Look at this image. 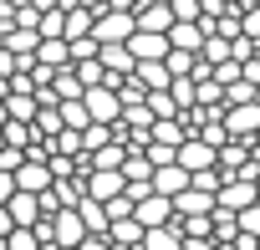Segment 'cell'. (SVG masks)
<instances>
[{
  "label": "cell",
  "mask_w": 260,
  "mask_h": 250,
  "mask_svg": "<svg viewBox=\"0 0 260 250\" xmlns=\"http://www.w3.org/2000/svg\"><path fill=\"white\" fill-rule=\"evenodd\" d=\"M36 11H61V0H31Z\"/></svg>",
  "instance_id": "50"
},
{
  "label": "cell",
  "mask_w": 260,
  "mask_h": 250,
  "mask_svg": "<svg viewBox=\"0 0 260 250\" xmlns=\"http://www.w3.org/2000/svg\"><path fill=\"white\" fill-rule=\"evenodd\" d=\"M189 184H194V189H204V194H219L224 174H219V169H204V174H189Z\"/></svg>",
  "instance_id": "38"
},
{
  "label": "cell",
  "mask_w": 260,
  "mask_h": 250,
  "mask_svg": "<svg viewBox=\"0 0 260 250\" xmlns=\"http://www.w3.org/2000/svg\"><path fill=\"white\" fill-rule=\"evenodd\" d=\"M127 189V179H122V169H92L87 174V199H97V204H107V199H117Z\"/></svg>",
  "instance_id": "9"
},
{
  "label": "cell",
  "mask_w": 260,
  "mask_h": 250,
  "mask_svg": "<svg viewBox=\"0 0 260 250\" xmlns=\"http://www.w3.org/2000/svg\"><path fill=\"white\" fill-rule=\"evenodd\" d=\"M148 112H153V117H179L174 92H148Z\"/></svg>",
  "instance_id": "36"
},
{
  "label": "cell",
  "mask_w": 260,
  "mask_h": 250,
  "mask_svg": "<svg viewBox=\"0 0 260 250\" xmlns=\"http://www.w3.org/2000/svg\"><path fill=\"white\" fill-rule=\"evenodd\" d=\"M143 159H148L153 169H169V164H179V148H174V143H153V138H148V148H143Z\"/></svg>",
  "instance_id": "34"
},
{
  "label": "cell",
  "mask_w": 260,
  "mask_h": 250,
  "mask_svg": "<svg viewBox=\"0 0 260 250\" xmlns=\"http://www.w3.org/2000/svg\"><path fill=\"white\" fill-rule=\"evenodd\" d=\"M255 6H260V0H255Z\"/></svg>",
  "instance_id": "60"
},
{
  "label": "cell",
  "mask_w": 260,
  "mask_h": 250,
  "mask_svg": "<svg viewBox=\"0 0 260 250\" xmlns=\"http://www.w3.org/2000/svg\"><path fill=\"white\" fill-rule=\"evenodd\" d=\"M174 6V21H199V0H169Z\"/></svg>",
  "instance_id": "43"
},
{
  "label": "cell",
  "mask_w": 260,
  "mask_h": 250,
  "mask_svg": "<svg viewBox=\"0 0 260 250\" xmlns=\"http://www.w3.org/2000/svg\"><path fill=\"white\" fill-rule=\"evenodd\" d=\"M77 250H112V240H107V235H87Z\"/></svg>",
  "instance_id": "47"
},
{
  "label": "cell",
  "mask_w": 260,
  "mask_h": 250,
  "mask_svg": "<svg viewBox=\"0 0 260 250\" xmlns=\"http://www.w3.org/2000/svg\"><path fill=\"white\" fill-rule=\"evenodd\" d=\"M122 214H133V199H127V194L107 199V220H122Z\"/></svg>",
  "instance_id": "44"
},
{
  "label": "cell",
  "mask_w": 260,
  "mask_h": 250,
  "mask_svg": "<svg viewBox=\"0 0 260 250\" xmlns=\"http://www.w3.org/2000/svg\"><path fill=\"white\" fill-rule=\"evenodd\" d=\"M133 31H138V16L133 11H97V21H92V36L102 46H127Z\"/></svg>",
  "instance_id": "1"
},
{
  "label": "cell",
  "mask_w": 260,
  "mask_h": 250,
  "mask_svg": "<svg viewBox=\"0 0 260 250\" xmlns=\"http://www.w3.org/2000/svg\"><path fill=\"white\" fill-rule=\"evenodd\" d=\"M6 245H11V250H46V245L36 240V230H11V235H6Z\"/></svg>",
  "instance_id": "39"
},
{
  "label": "cell",
  "mask_w": 260,
  "mask_h": 250,
  "mask_svg": "<svg viewBox=\"0 0 260 250\" xmlns=\"http://www.w3.org/2000/svg\"><path fill=\"white\" fill-rule=\"evenodd\" d=\"M255 189H260V174H255Z\"/></svg>",
  "instance_id": "59"
},
{
  "label": "cell",
  "mask_w": 260,
  "mask_h": 250,
  "mask_svg": "<svg viewBox=\"0 0 260 250\" xmlns=\"http://www.w3.org/2000/svg\"><path fill=\"white\" fill-rule=\"evenodd\" d=\"M214 82H219V87L230 92V87L240 82V61H219V67H214Z\"/></svg>",
  "instance_id": "42"
},
{
  "label": "cell",
  "mask_w": 260,
  "mask_h": 250,
  "mask_svg": "<svg viewBox=\"0 0 260 250\" xmlns=\"http://www.w3.org/2000/svg\"><path fill=\"white\" fill-rule=\"evenodd\" d=\"M133 77H138L148 92H169V87H174V72H169L164 61H138V72H133Z\"/></svg>",
  "instance_id": "19"
},
{
  "label": "cell",
  "mask_w": 260,
  "mask_h": 250,
  "mask_svg": "<svg viewBox=\"0 0 260 250\" xmlns=\"http://www.w3.org/2000/svg\"><path fill=\"white\" fill-rule=\"evenodd\" d=\"M97 56H102V67H107V87H117L122 77H133V72H138V56L127 51V46H102Z\"/></svg>",
  "instance_id": "11"
},
{
  "label": "cell",
  "mask_w": 260,
  "mask_h": 250,
  "mask_svg": "<svg viewBox=\"0 0 260 250\" xmlns=\"http://www.w3.org/2000/svg\"><path fill=\"white\" fill-rule=\"evenodd\" d=\"M0 148H6V133H0Z\"/></svg>",
  "instance_id": "57"
},
{
  "label": "cell",
  "mask_w": 260,
  "mask_h": 250,
  "mask_svg": "<svg viewBox=\"0 0 260 250\" xmlns=\"http://www.w3.org/2000/svg\"><path fill=\"white\" fill-rule=\"evenodd\" d=\"M56 112H61V122H67L72 133L92 128V112H87V102H82V97H67V102H56Z\"/></svg>",
  "instance_id": "24"
},
{
  "label": "cell",
  "mask_w": 260,
  "mask_h": 250,
  "mask_svg": "<svg viewBox=\"0 0 260 250\" xmlns=\"http://www.w3.org/2000/svg\"><path fill=\"white\" fill-rule=\"evenodd\" d=\"M82 159H87L92 169H122V164H127V143H117V138H112L107 148H97V153H82Z\"/></svg>",
  "instance_id": "26"
},
{
  "label": "cell",
  "mask_w": 260,
  "mask_h": 250,
  "mask_svg": "<svg viewBox=\"0 0 260 250\" xmlns=\"http://www.w3.org/2000/svg\"><path fill=\"white\" fill-rule=\"evenodd\" d=\"M143 235H148V230H143L133 214H122V220H112V225H107V240H112V250H138V245H143Z\"/></svg>",
  "instance_id": "13"
},
{
  "label": "cell",
  "mask_w": 260,
  "mask_h": 250,
  "mask_svg": "<svg viewBox=\"0 0 260 250\" xmlns=\"http://www.w3.org/2000/svg\"><path fill=\"white\" fill-rule=\"evenodd\" d=\"M77 214H82V225H87V235H107V204H97V199H82L77 204Z\"/></svg>",
  "instance_id": "27"
},
{
  "label": "cell",
  "mask_w": 260,
  "mask_h": 250,
  "mask_svg": "<svg viewBox=\"0 0 260 250\" xmlns=\"http://www.w3.org/2000/svg\"><path fill=\"white\" fill-rule=\"evenodd\" d=\"M179 169H189V174L219 169V148H209V143L194 133V138H184V143H179Z\"/></svg>",
  "instance_id": "5"
},
{
  "label": "cell",
  "mask_w": 260,
  "mask_h": 250,
  "mask_svg": "<svg viewBox=\"0 0 260 250\" xmlns=\"http://www.w3.org/2000/svg\"><path fill=\"white\" fill-rule=\"evenodd\" d=\"M0 133H6V143H11V148H31V143H36V128H31V122H16V117L0 122Z\"/></svg>",
  "instance_id": "28"
},
{
  "label": "cell",
  "mask_w": 260,
  "mask_h": 250,
  "mask_svg": "<svg viewBox=\"0 0 260 250\" xmlns=\"http://www.w3.org/2000/svg\"><path fill=\"white\" fill-rule=\"evenodd\" d=\"M255 102H260V87H255Z\"/></svg>",
  "instance_id": "58"
},
{
  "label": "cell",
  "mask_w": 260,
  "mask_h": 250,
  "mask_svg": "<svg viewBox=\"0 0 260 250\" xmlns=\"http://www.w3.org/2000/svg\"><path fill=\"white\" fill-rule=\"evenodd\" d=\"M51 92H56V102H67V97H82L87 87L77 82V72H72V67H61V72L51 77Z\"/></svg>",
  "instance_id": "32"
},
{
  "label": "cell",
  "mask_w": 260,
  "mask_h": 250,
  "mask_svg": "<svg viewBox=\"0 0 260 250\" xmlns=\"http://www.w3.org/2000/svg\"><path fill=\"white\" fill-rule=\"evenodd\" d=\"M0 46H6V51H16V56H36V46H41V31H21V26H11Z\"/></svg>",
  "instance_id": "25"
},
{
  "label": "cell",
  "mask_w": 260,
  "mask_h": 250,
  "mask_svg": "<svg viewBox=\"0 0 260 250\" xmlns=\"http://www.w3.org/2000/svg\"><path fill=\"white\" fill-rule=\"evenodd\" d=\"M0 250H11V245H6V235H0Z\"/></svg>",
  "instance_id": "55"
},
{
  "label": "cell",
  "mask_w": 260,
  "mask_h": 250,
  "mask_svg": "<svg viewBox=\"0 0 260 250\" xmlns=\"http://www.w3.org/2000/svg\"><path fill=\"white\" fill-rule=\"evenodd\" d=\"M143 250H184V230L179 225H158L143 235Z\"/></svg>",
  "instance_id": "22"
},
{
  "label": "cell",
  "mask_w": 260,
  "mask_h": 250,
  "mask_svg": "<svg viewBox=\"0 0 260 250\" xmlns=\"http://www.w3.org/2000/svg\"><path fill=\"white\" fill-rule=\"evenodd\" d=\"M82 102H87V112H92V122H107V128H112V122H122V102H117V87H87L82 92Z\"/></svg>",
  "instance_id": "2"
},
{
  "label": "cell",
  "mask_w": 260,
  "mask_h": 250,
  "mask_svg": "<svg viewBox=\"0 0 260 250\" xmlns=\"http://www.w3.org/2000/svg\"><path fill=\"white\" fill-rule=\"evenodd\" d=\"M16 230V220H11V209H0V235H11Z\"/></svg>",
  "instance_id": "49"
},
{
  "label": "cell",
  "mask_w": 260,
  "mask_h": 250,
  "mask_svg": "<svg viewBox=\"0 0 260 250\" xmlns=\"http://www.w3.org/2000/svg\"><path fill=\"white\" fill-rule=\"evenodd\" d=\"M133 16H138V31H153V36L174 31V6H169V0H143Z\"/></svg>",
  "instance_id": "7"
},
{
  "label": "cell",
  "mask_w": 260,
  "mask_h": 250,
  "mask_svg": "<svg viewBox=\"0 0 260 250\" xmlns=\"http://www.w3.org/2000/svg\"><path fill=\"white\" fill-rule=\"evenodd\" d=\"M204 41H209V36H204L199 21H174V31H169V46H174V51H194V56H199Z\"/></svg>",
  "instance_id": "15"
},
{
  "label": "cell",
  "mask_w": 260,
  "mask_h": 250,
  "mask_svg": "<svg viewBox=\"0 0 260 250\" xmlns=\"http://www.w3.org/2000/svg\"><path fill=\"white\" fill-rule=\"evenodd\" d=\"M240 36H250V41L260 46V6H255V0L240 6Z\"/></svg>",
  "instance_id": "33"
},
{
  "label": "cell",
  "mask_w": 260,
  "mask_h": 250,
  "mask_svg": "<svg viewBox=\"0 0 260 250\" xmlns=\"http://www.w3.org/2000/svg\"><path fill=\"white\" fill-rule=\"evenodd\" d=\"M51 184H56V179H51V164H46V159H26V164L16 169V189H21V194H46Z\"/></svg>",
  "instance_id": "8"
},
{
  "label": "cell",
  "mask_w": 260,
  "mask_h": 250,
  "mask_svg": "<svg viewBox=\"0 0 260 250\" xmlns=\"http://www.w3.org/2000/svg\"><path fill=\"white\" fill-rule=\"evenodd\" d=\"M0 97H11V77H0Z\"/></svg>",
  "instance_id": "51"
},
{
  "label": "cell",
  "mask_w": 260,
  "mask_h": 250,
  "mask_svg": "<svg viewBox=\"0 0 260 250\" xmlns=\"http://www.w3.org/2000/svg\"><path fill=\"white\" fill-rule=\"evenodd\" d=\"M36 112H41L36 92H11V97H6V117H16V122H36Z\"/></svg>",
  "instance_id": "20"
},
{
  "label": "cell",
  "mask_w": 260,
  "mask_h": 250,
  "mask_svg": "<svg viewBox=\"0 0 260 250\" xmlns=\"http://www.w3.org/2000/svg\"><path fill=\"white\" fill-rule=\"evenodd\" d=\"M189 189V169H179V164H169V169H153V194H164V199H179Z\"/></svg>",
  "instance_id": "18"
},
{
  "label": "cell",
  "mask_w": 260,
  "mask_h": 250,
  "mask_svg": "<svg viewBox=\"0 0 260 250\" xmlns=\"http://www.w3.org/2000/svg\"><path fill=\"white\" fill-rule=\"evenodd\" d=\"M11 194H16V174H0V209L11 204Z\"/></svg>",
  "instance_id": "46"
},
{
  "label": "cell",
  "mask_w": 260,
  "mask_h": 250,
  "mask_svg": "<svg viewBox=\"0 0 260 250\" xmlns=\"http://www.w3.org/2000/svg\"><path fill=\"white\" fill-rule=\"evenodd\" d=\"M245 164H250V143H245V138H230V143L219 148V174H240Z\"/></svg>",
  "instance_id": "21"
},
{
  "label": "cell",
  "mask_w": 260,
  "mask_h": 250,
  "mask_svg": "<svg viewBox=\"0 0 260 250\" xmlns=\"http://www.w3.org/2000/svg\"><path fill=\"white\" fill-rule=\"evenodd\" d=\"M240 235H255V240H260V199H255L250 209H240Z\"/></svg>",
  "instance_id": "40"
},
{
  "label": "cell",
  "mask_w": 260,
  "mask_h": 250,
  "mask_svg": "<svg viewBox=\"0 0 260 250\" xmlns=\"http://www.w3.org/2000/svg\"><path fill=\"white\" fill-rule=\"evenodd\" d=\"M11 220H16V230H36V220H46V209H41V194H11Z\"/></svg>",
  "instance_id": "12"
},
{
  "label": "cell",
  "mask_w": 260,
  "mask_h": 250,
  "mask_svg": "<svg viewBox=\"0 0 260 250\" xmlns=\"http://www.w3.org/2000/svg\"><path fill=\"white\" fill-rule=\"evenodd\" d=\"M41 36H67V11H41Z\"/></svg>",
  "instance_id": "37"
},
{
  "label": "cell",
  "mask_w": 260,
  "mask_h": 250,
  "mask_svg": "<svg viewBox=\"0 0 260 250\" xmlns=\"http://www.w3.org/2000/svg\"><path fill=\"white\" fill-rule=\"evenodd\" d=\"M164 67H169L174 77H194V67H199V56H194V51H169V56H164Z\"/></svg>",
  "instance_id": "35"
},
{
  "label": "cell",
  "mask_w": 260,
  "mask_h": 250,
  "mask_svg": "<svg viewBox=\"0 0 260 250\" xmlns=\"http://www.w3.org/2000/svg\"><path fill=\"white\" fill-rule=\"evenodd\" d=\"M6 6H11V11H21V6H31V0H6Z\"/></svg>",
  "instance_id": "52"
},
{
  "label": "cell",
  "mask_w": 260,
  "mask_h": 250,
  "mask_svg": "<svg viewBox=\"0 0 260 250\" xmlns=\"http://www.w3.org/2000/svg\"><path fill=\"white\" fill-rule=\"evenodd\" d=\"M36 61H41V67H51V72L72 67V46H67V36H41V46H36Z\"/></svg>",
  "instance_id": "17"
},
{
  "label": "cell",
  "mask_w": 260,
  "mask_h": 250,
  "mask_svg": "<svg viewBox=\"0 0 260 250\" xmlns=\"http://www.w3.org/2000/svg\"><path fill=\"white\" fill-rule=\"evenodd\" d=\"M72 72H77V82H82V87H102V82H107L102 56H92V61H72Z\"/></svg>",
  "instance_id": "31"
},
{
  "label": "cell",
  "mask_w": 260,
  "mask_h": 250,
  "mask_svg": "<svg viewBox=\"0 0 260 250\" xmlns=\"http://www.w3.org/2000/svg\"><path fill=\"white\" fill-rule=\"evenodd\" d=\"M219 204H214V194H204V189H184L179 199H174V220H189V214H214Z\"/></svg>",
  "instance_id": "16"
},
{
  "label": "cell",
  "mask_w": 260,
  "mask_h": 250,
  "mask_svg": "<svg viewBox=\"0 0 260 250\" xmlns=\"http://www.w3.org/2000/svg\"><path fill=\"white\" fill-rule=\"evenodd\" d=\"M127 51H133L138 61H164L174 46H169V36H153V31H133V41H127Z\"/></svg>",
  "instance_id": "14"
},
{
  "label": "cell",
  "mask_w": 260,
  "mask_h": 250,
  "mask_svg": "<svg viewBox=\"0 0 260 250\" xmlns=\"http://www.w3.org/2000/svg\"><path fill=\"white\" fill-rule=\"evenodd\" d=\"M21 164H26V148H11V143L0 148V174H16Z\"/></svg>",
  "instance_id": "41"
},
{
  "label": "cell",
  "mask_w": 260,
  "mask_h": 250,
  "mask_svg": "<svg viewBox=\"0 0 260 250\" xmlns=\"http://www.w3.org/2000/svg\"><path fill=\"white\" fill-rule=\"evenodd\" d=\"M46 250H67V245H46Z\"/></svg>",
  "instance_id": "56"
},
{
  "label": "cell",
  "mask_w": 260,
  "mask_h": 250,
  "mask_svg": "<svg viewBox=\"0 0 260 250\" xmlns=\"http://www.w3.org/2000/svg\"><path fill=\"white\" fill-rule=\"evenodd\" d=\"M87 240V225H82V214L77 209H56L51 214V245H67V250H77Z\"/></svg>",
  "instance_id": "6"
},
{
  "label": "cell",
  "mask_w": 260,
  "mask_h": 250,
  "mask_svg": "<svg viewBox=\"0 0 260 250\" xmlns=\"http://www.w3.org/2000/svg\"><path fill=\"white\" fill-rule=\"evenodd\" d=\"M148 138H153V143H174V148H179V143L189 138V128H184L179 117H153V128H148Z\"/></svg>",
  "instance_id": "23"
},
{
  "label": "cell",
  "mask_w": 260,
  "mask_h": 250,
  "mask_svg": "<svg viewBox=\"0 0 260 250\" xmlns=\"http://www.w3.org/2000/svg\"><path fill=\"white\" fill-rule=\"evenodd\" d=\"M133 220H138L143 230L174 225V199H164V194H148V199H138V204H133Z\"/></svg>",
  "instance_id": "10"
},
{
  "label": "cell",
  "mask_w": 260,
  "mask_h": 250,
  "mask_svg": "<svg viewBox=\"0 0 260 250\" xmlns=\"http://www.w3.org/2000/svg\"><path fill=\"white\" fill-rule=\"evenodd\" d=\"M92 21H97V11H87V6L67 11V41H77V36H92Z\"/></svg>",
  "instance_id": "29"
},
{
  "label": "cell",
  "mask_w": 260,
  "mask_h": 250,
  "mask_svg": "<svg viewBox=\"0 0 260 250\" xmlns=\"http://www.w3.org/2000/svg\"><path fill=\"white\" fill-rule=\"evenodd\" d=\"M260 199V189H255V179H235V174H224V184H219V194H214V204L219 209H230V214H240V209H250Z\"/></svg>",
  "instance_id": "3"
},
{
  "label": "cell",
  "mask_w": 260,
  "mask_h": 250,
  "mask_svg": "<svg viewBox=\"0 0 260 250\" xmlns=\"http://www.w3.org/2000/svg\"><path fill=\"white\" fill-rule=\"evenodd\" d=\"M224 128H230V138L255 143V138H260V102H235V107H224Z\"/></svg>",
  "instance_id": "4"
},
{
  "label": "cell",
  "mask_w": 260,
  "mask_h": 250,
  "mask_svg": "<svg viewBox=\"0 0 260 250\" xmlns=\"http://www.w3.org/2000/svg\"><path fill=\"white\" fill-rule=\"evenodd\" d=\"M0 122H6V97H0Z\"/></svg>",
  "instance_id": "53"
},
{
  "label": "cell",
  "mask_w": 260,
  "mask_h": 250,
  "mask_svg": "<svg viewBox=\"0 0 260 250\" xmlns=\"http://www.w3.org/2000/svg\"><path fill=\"white\" fill-rule=\"evenodd\" d=\"M240 77H245L250 87H260V51H255L250 61H240Z\"/></svg>",
  "instance_id": "45"
},
{
  "label": "cell",
  "mask_w": 260,
  "mask_h": 250,
  "mask_svg": "<svg viewBox=\"0 0 260 250\" xmlns=\"http://www.w3.org/2000/svg\"><path fill=\"white\" fill-rule=\"evenodd\" d=\"M224 6H245V0H224Z\"/></svg>",
  "instance_id": "54"
},
{
  "label": "cell",
  "mask_w": 260,
  "mask_h": 250,
  "mask_svg": "<svg viewBox=\"0 0 260 250\" xmlns=\"http://www.w3.org/2000/svg\"><path fill=\"white\" fill-rule=\"evenodd\" d=\"M138 6H143V0H107L102 11H138Z\"/></svg>",
  "instance_id": "48"
},
{
  "label": "cell",
  "mask_w": 260,
  "mask_h": 250,
  "mask_svg": "<svg viewBox=\"0 0 260 250\" xmlns=\"http://www.w3.org/2000/svg\"><path fill=\"white\" fill-rule=\"evenodd\" d=\"M199 56H204L209 67H219V61H235V41H230V36H209Z\"/></svg>",
  "instance_id": "30"
}]
</instances>
